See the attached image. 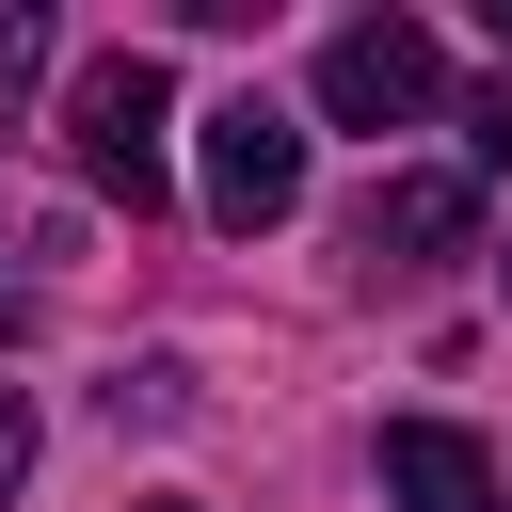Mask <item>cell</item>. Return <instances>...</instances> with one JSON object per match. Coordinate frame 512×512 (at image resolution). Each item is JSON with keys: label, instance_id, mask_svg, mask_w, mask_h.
<instances>
[{"label": "cell", "instance_id": "cell-10", "mask_svg": "<svg viewBox=\"0 0 512 512\" xmlns=\"http://www.w3.org/2000/svg\"><path fill=\"white\" fill-rule=\"evenodd\" d=\"M480 16H496V48H512V0H480Z\"/></svg>", "mask_w": 512, "mask_h": 512}, {"label": "cell", "instance_id": "cell-9", "mask_svg": "<svg viewBox=\"0 0 512 512\" xmlns=\"http://www.w3.org/2000/svg\"><path fill=\"white\" fill-rule=\"evenodd\" d=\"M0 336H32V304H16V288H0Z\"/></svg>", "mask_w": 512, "mask_h": 512}, {"label": "cell", "instance_id": "cell-1", "mask_svg": "<svg viewBox=\"0 0 512 512\" xmlns=\"http://www.w3.org/2000/svg\"><path fill=\"white\" fill-rule=\"evenodd\" d=\"M160 128H176V80H160L144 48H96V64L64 80V160H80L128 224H160V192H176V176H160Z\"/></svg>", "mask_w": 512, "mask_h": 512}, {"label": "cell", "instance_id": "cell-4", "mask_svg": "<svg viewBox=\"0 0 512 512\" xmlns=\"http://www.w3.org/2000/svg\"><path fill=\"white\" fill-rule=\"evenodd\" d=\"M464 240H480V176H368V208H352V256L368 272H432Z\"/></svg>", "mask_w": 512, "mask_h": 512}, {"label": "cell", "instance_id": "cell-8", "mask_svg": "<svg viewBox=\"0 0 512 512\" xmlns=\"http://www.w3.org/2000/svg\"><path fill=\"white\" fill-rule=\"evenodd\" d=\"M480 160H496V176H512V80H496V96H480Z\"/></svg>", "mask_w": 512, "mask_h": 512}, {"label": "cell", "instance_id": "cell-7", "mask_svg": "<svg viewBox=\"0 0 512 512\" xmlns=\"http://www.w3.org/2000/svg\"><path fill=\"white\" fill-rule=\"evenodd\" d=\"M16 480H32V400L0 384V496H16Z\"/></svg>", "mask_w": 512, "mask_h": 512}, {"label": "cell", "instance_id": "cell-11", "mask_svg": "<svg viewBox=\"0 0 512 512\" xmlns=\"http://www.w3.org/2000/svg\"><path fill=\"white\" fill-rule=\"evenodd\" d=\"M128 512H192V496H128Z\"/></svg>", "mask_w": 512, "mask_h": 512}, {"label": "cell", "instance_id": "cell-5", "mask_svg": "<svg viewBox=\"0 0 512 512\" xmlns=\"http://www.w3.org/2000/svg\"><path fill=\"white\" fill-rule=\"evenodd\" d=\"M384 496H400V512H496V464H480V432L400 416V432H384Z\"/></svg>", "mask_w": 512, "mask_h": 512}, {"label": "cell", "instance_id": "cell-3", "mask_svg": "<svg viewBox=\"0 0 512 512\" xmlns=\"http://www.w3.org/2000/svg\"><path fill=\"white\" fill-rule=\"evenodd\" d=\"M448 96V48L416 32V16H352V32H320V112L336 128H416Z\"/></svg>", "mask_w": 512, "mask_h": 512}, {"label": "cell", "instance_id": "cell-6", "mask_svg": "<svg viewBox=\"0 0 512 512\" xmlns=\"http://www.w3.org/2000/svg\"><path fill=\"white\" fill-rule=\"evenodd\" d=\"M32 64H48V16H32V0H0V80H32Z\"/></svg>", "mask_w": 512, "mask_h": 512}, {"label": "cell", "instance_id": "cell-2", "mask_svg": "<svg viewBox=\"0 0 512 512\" xmlns=\"http://www.w3.org/2000/svg\"><path fill=\"white\" fill-rule=\"evenodd\" d=\"M192 128H208V224H224V240H272V224L304 208V112L240 80V96H208Z\"/></svg>", "mask_w": 512, "mask_h": 512}]
</instances>
